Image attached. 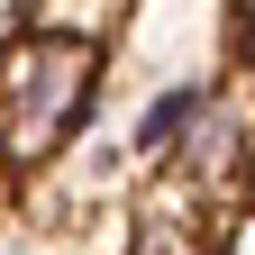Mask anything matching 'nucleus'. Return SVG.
<instances>
[{
    "instance_id": "f257e3e1",
    "label": "nucleus",
    "mask_w": 255,
    "mask_h": 255,
    "mask_svg": "<svg viewBox=\"0 0 255 255\" xmlns=\"http://www.w3.org/2000/svg\"><path fill=\"white\" fill-rule=\"evenodd\" d=\"M101 55L91 37H55V27H9L0 37V164H46L64 137H82L91 101H101Z\"/></svg>"
},
{
    "instance_id": "f03ea898",
    "label": "nucleus",
    "mask_w": 255,
    "mask_h": 255,
    "mask_svg": "<svg viewBox=\"0 0 255 255\" xmlns=\"http://www.w3.org/2000/svg\"><path fill=\"white\" fill-rule=\"evenodd\" d=\"M173 164L191 173V191H201V182H237V173L255 164V128L237 119V101H228V91H219V101L191 119V137H182V155H173Z\"/></svg>"
},
{
    "instance_id": "7ed1b4c3",
    "label": "nucleus",
    "mask_w": 255,
    "mask_h": 255,
    "mask_svg": "<svg viewBox=\"0 0 255 255\" xmlns=\"http://www.w3.org/2000/svg\"><path fill=\"white\" fill-rule=\"evenodd\" d=\"M219 101V82H164V91H155V101H146V119H137V155H146V164H173V155H182V137H191V119H201Z\"/></svg>"
},
{
    "instance_id": "20e7f679",
    "label": "nucleus",
    "mask_w": 255,
    "mask_h": 255,
    "mask_svg": "<svg viewBox=\"0 0 255 255\" xmlns=\"http://www.w3.org/2000/svg\"><path fill=\"white\" fill-rule=\"evenodd\" d=\"M128 18V0H46V18L37 27H55V37H91V46H110V27Z\"/></svg>"
},
{
    "instance_id": "39448f33",
    "label": "nucleus",
    "mask_w": 255,
    "mask_h": 255,
    "mask_svg": "<svg viewBox=\"0 0 255 255\" xmlns=\"http://www.w3.org/2000/svg\"><path fill=\"white\" fill-rule=\"evenodd\" d=\"M0 201H9V164H0Z\"/></svg>"
},
{
    "instance_id": "423d86ee",
    "label": "nucleus",
    "mask_w": 255,
    "mask_h": 255,
    "mask_svg": "<svg viewBox=\"0 0 255 255\" xmlns=\"http://www.w3.org/2000/svg\"><path fill=\"white\" fill-rule=\"evenodd\" d=\"M237 9H246V18H255V0H237Z\"/></svg>"
},
{
    "instance_id": "0eeeda50",
    "label": "nucleus",
    "mask_w": 255,
    "mask_h": 255,
    "mask_svg": "<svg viewBox=\"0 0 255 255\" xmlns=\"http://www.w3.org/2000/svg\"><path fill=\"white\" fill-rule=\"evenodd\" d=\"M201 255H228V246H201Z\"/></svg>"
}]
</instances>
